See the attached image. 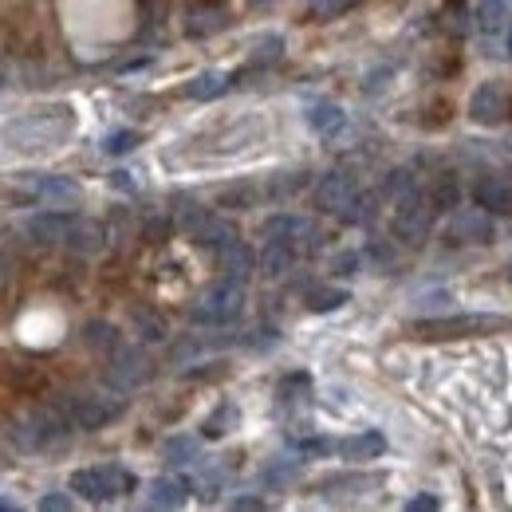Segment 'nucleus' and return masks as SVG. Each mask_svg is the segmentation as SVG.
Listing matches in <instances>:
<instances>
[{"mask_svg": "<svg viewBox=\"0 0 512 512\" xmlns=\"http://www.w3.org/2000/svg\"><path fill=\"white\" fill-rule=\"evenodd\" d=\"M229 83H233V79H229L225 71H201V75H193L190 83H186V95L205 103V99L225 95V91H229Z\"/></svg>", "mask_w": 512, "mask_h": 512, "instance_id": "nucleus-24", "label": "nucleus"}, {"mask_svg": "<svg viewBox=\"0 0 512 512\" xmlns=\"http://www.w3.org/2000/svg\"><path fill=\"white\" fill-rule=\"evenodd\" d=\"M134 327H138V335H142L146 343H162V339H166V323L158 320V316H150V312H138V316H134Z\"/></svg>", "mask_w": 512, "mask_h": 512, "instance_id": "nucleus-35", "label": "nucleus"}, {"mask_svg": "<svg viewBox=\"0 0 512 512\" xmlns=\"http://www.w3.org/2000/svg\"><path fill=\"white\" fill-rule=\"evenodd\" d=\"M292 264H296V245H288V241H268L264 245V253H260V272L264 276H284Z\"/></svg>", "mask_w": 512, "mask_h": 512, "instance_id": "nucleus-23", "label": "nucleus"}, {"mask_svg": "<svg viewBox=\"0 0 512 512\" xmlns=\"http://www.w3.org/2000/svg\"><path fill=\"white\" fill-rule=\"evenodd\" d=\"M414 190H418V182H414V170H390V174H386V182H383L386 197L402 201V197H410Z\"/></svg>", "mask_w": 512, "mask_h": 512, "instance_id": "nucleus-30", "label": "nucleus"}, {"mask_svg": "<svg viewBox=\"0 0 512 512\" xmlns=\"http://www.w3.org/2000/svg\"><path fill=\"white\" fill-rule=\"evenodd\" d=\"M16 509H20L16 501H4V497H0V512H16Z\"/></svg>", "mask_w": 512, "mask_h": 512, "instance_id": "nucleus-47", "label": "nucleus"}, {"mask_svg": "<svg viewBox=\"0 0 512 512\" xmlns=\"http://www.w3.org/2000/svg\"><path fill=\"white\" fill-rule=\"evenodd\" d=\"M142 233H146L150 241H162V237L170 233V217H146V225H142Z\"/></svg>", "mask_w": 512, "mask_h": 512, "instance_id": "nucleus-41", "label": "nucleus"}, {"mask_svg": "<svg viewBox=\"0 0 512 512\" xmlns=\"http://www.w3.org/2000/svg\"><path fill=\"white\" fill-rule=\"evenodd\" d=\"M71 225H75L71 213H36V217L28 221V237H32L36 245L52 249V245H64Z\"/></svg>", "mask_w": 512, "mask_h": 512, "instance_id": "nucleus-12", "label": "nucleus"}, {"mask_svg": "<svg viewBox=\"0 0 512 512\" xmlns=\"http://www.w3.org/2000/svg\"><path fill=\"white\" fill-rule=\"evenodd\" d=\"M56 406L64 410L71 430H103L127 410V398L103 394V390H83V394H64Z\"/></svg>", "mask_w": 512, "mask_h": 512, "instance_id": "nucleus-1", "label": "nucleus"}, {"mask_svg": "<svg viewBox=\"0 0 512 512\" xmlns=\"http://www.w3.org/2000/svg\"><path fill=\"white\" fill-rule=\"evenodd\" d=\"M193 485L186 477H158V481H150V493H146V501L154 505V509H182L186 501H190Z\"/></svg>", "mask_w": 512, "mask_h": 512, "instance_id": "nucleus-15", "label": "nucleus"}, {"mask_svg": "<svg viewBox=\"0 0 512 512\" xmlns=\"http://www.w3.org/2000/svg\"><path fill=\"white\" fill-rule=\"evenodd\" d=\"M130 489H134V477L119 465H95V469H75L71 473V493H79L91 505L127 497Z\"/></svg>", "mask_w": 512, "mask_h": 512, "instance_id": "nucleus-3", "label": "nucleus"}, {"mask_svg": "<svg viewBox=\"0 0 512 512\" xmlns=\"http://www.w3.org/2000/svg\"><path fill=\"white\" fill-rule=\"evenodd\" d=\"M308 127L323 134V138H335L339 130L347 127V115H343V107L339 103H312L308 107Z\"/></svg>", "mask_w": 512, "mask_h": 512, "instance_id": "nucleus-20", "label": "nucleus"}, {"mask_svg": "<svg viewBox=\"0 0 512 512\" xmlns=\"http://www.w3.org/2000/svg\"><path fill=\"white\" fill-rule=\"evenodd\" d=\"M233 509H237V512H253V509H264V501H260V497H237V501H233Z\"/></svg>", "mask_w": 512, "mask_h": 512, "instance_id": "nucleus-45", "label": "nucleus"}, {"mask_svg": "<svg viewBox=\"0 0 512 512\" xmlns=\"http://www.w3.org/2000/svg\"><path fill=\"white\" fill-rule=\"evenodd\" d=\"M40 509H44V512H67V509H71V497H64V493H52V497H44V501H40Z\"/></svg>", "mask_w": 512, "mask_h": 512, "instance_id": "nucleus-43", "label": "nucleus"}, {"mask_svg": "<svg viewBox=\"0 0 512 512\" xmlns=\"http://www.w3.org/2000/svg\"><path fill=\"white\" fill-rule=\"evenodd\" d=\"M64 245L79 256H95L103 245H107V229H103L99 221H75V225L67 229Z\"/></svg>", "mask_w": 512, "mask_h": 512, "instance_id": "nucleus-17", "label": "nucleus"}, {"mask_svg": "<svg viewBox=\"0 0 512 512\" xmlns=\"http://www.w3.org/2000/svg\"><path fill=\"white\" fill-rule=\"evenodd\" d=\"M12 276H16V260H12V253L0 245V292H8Z\"/></svg>", "mask_w": 512, "mask_h": 512, "instance_id": "nucleus-40", "label": "nucleus"}, {"mask_svg": "<svg viewBox=\"0 0 512 512\" xmlns=\"http://www.w3.org/2000/svg\"><path fill=\"white\" fill-rule=\"evenodd\" d=\"M233 422H237V410L225 402V406H217V414H209V418H205L201 434H205V438H221V434H225V426H233Z\"/></svg>", "mask_w": 512, "mask_h": 512, "instance_id": "nucleus-32", "label": "nucleus"}, {"mask_svg": "<svg viewBox=\"0 0 512 512\" xmlns=\"http://www.w3.org/2000/svg\"><path fill=\"white\" fill-rule=\"evenodd\" d=\"M264 237L268 241H288L296 249H316V225L308 217H296V213H276L264 221Z\"/></svg>", "mask_w": 512, "mask_h": 512, "instance_id": "nucleus-9", "label": "nucleus"}, {"mask_svg": "<svg viewBox=\"0 0 512 512\" xmlns=\"http://www.w3.org/2000/svg\"><path fill=\"white\" fill-rule=\"evenodd\" d=\"M434 509H438V497H430V493H418V497L406 501V512H434Z\"/></svg>", "mask_w": 512, "mask_h": 512, "instance_id": "nucleus-42", "label": "nucleus"}, {"mask_svg": "<svg viewBox=\"0 0 512 512\" xmlns=\"http://www.w3.org/2000/svg\"><path fill=\"white\" fill-rule=\"evenodd\" d=\"M205 217H209V213H205L197 201H190V197H182V201H178V209H174V221H178L182 229H190V233L205 221Z\"/></svg>", "mask_w": 512, "mask_h": 512, "instance_id": "nucleus-34", "label": "nucleus"}, {"mask_svg": "<svg viewBox=\"0 0 512 512\" xmlns=\"http://www.w3.org/2000/svg\"><path fill=\"white\" fill-rule=\"evenodd\" d=\"M426 201H430L434 213H453V209L461 205V186H457V178H449V174L446 178H438Z\"/></svg>", "mask_w": 512, "mask_h": 512, "instance_id": "nucleus-27", "label": "nucleus"}, {"mask_svg": "<svg viewBox=\"0 0 512 512\" xmlns=\"http://www.w3.org/2000/svg\"><path fill=\"white\" fill-rule=\"evenodd\" d=\"M351 296L343 292V288H312L308 292V308L312 312H335V308H343Z\"/></svg>", "mask_w": 512, "mask_h": 512, "instance_id": "nucleus-29", "label": "nucleus"}, {"mask_svg": "<svg viewBox=\"0 0 512 512\" xmlns=\"http://www.w3.org/2000/svg\"><path fill=\"white\" fill-rule=\"evenodd\" d=\"M473 201L493 217H512V186L505 178H481L473 186Z\"/></svg>", "mask_w": 512, "mask_h": 512, "instance_id": "nucleus-13", "label": "nucleus"}, {"mask_svg": "<svg viewBox=\"0 0 512 512\" xmlns=\"http://www.w3.org/2000/svg\"><path fill=\"white\" fill-rule=\"evenodd\" d=\"M67 130H71L67 111H56V115L36 111V115H28L20 127L12 130V142H16L20 150H48V146H56V142L64 138Z\"/></svg>", "mask_w": 512, "mask_h": 512, "instance_id": "nucleus-7", "label": "nucleus"}, {"mask_svg": "<svg viewBox=\"0 0 512 512\" xmlns=\"http://www.w3.org/2000/svg\"><path fill=\"white\" fill-rule=\"evenodd\" d=\"M186 36L190 40H205V36H217L221 28H229V8L221 4H190L186 8Z\"/></svg>", "mask_w": 512, "mask_h": 512, "instance_id": "nucleus-10", "label": "nucleus"}, {"mask_svg": "<svg viewBox=\"0 0 512 512\" xmlns=\"http://www.w3.org/2000/svg\"><path fill=\"white\" fill-rule=\"evenodd\" d=\"M280 56H284V40H280V36H268V40H260L253 48V67L276 64Z\"/></svg>", "mask_w": 512, "mask_h": 512, "instance_id": "nucleus-36", "label": "nucleus"}, {"mask_svg": "<svg viewBox=\"0 0 512 512\" xmlns=\"http://www.w3.org/2000/svg\"><path fill=\"white\" fill-rule=\"evenodd\" d=\"M359 0H316L312 4V20H335V16H343V12H351Z\"/></svg>", "mask_w": 512, "mask_h": 512, "instance_id": "nucleus-37", "label": "nucleus"}, {"mask_svg": "<svg viewBox=\"0 0 512 512\" xmlns=\"http://www.w3.org/2000/svg\"><path fill=\"white\" fill-rule=\"evenodd\" d=\"M32 193L36 197H52V201H75L79 186L67 178H32Z\"/></svg>", "mask_w": 512, "mask_h": 512, "instance_id": "nucleus-28", "label": "nucleus"}, {"mask_svg": "<svg viewBox=\"0 0 512 512\" xmlns=\"http://www.w3.org/2000/svg\"><path fill=\"white\" fill-rule=\"evenodd\" d=\"M509 111H512V99L501 83H481V87L473 91V99H469V119L481 123V127H497V123H505Z\"/></svg>", "mask_w": 512, "mask_h": 512, "instance_id": "nucleus-8", "label": "nucleus"}, {"mask_svg": "<svg viewBox=\"0 0 512 512\" xmlns=\"http://www.w3.org/2000/svg\"><path fill=\"white\" fill-rule=\"evenodd\" d=\"M335 217H339L343 225H367V221L375 217V197H371V193L355 190V193H351V201H347V205H343Z\"/></svg>", "mask_w": 512, "mask_h": 512, "instance_id": "nucleus-26", "label": "nucleus"}, {"mask_svg": "<svg viewBox=\"0 0 512 512\" xmlns=\"http://www.w3.org/2000/svg\"><path fill=\"white\" fill-rule=\"evenodd\" d=\"M20 446L24 449H56L67 442L71 434V422L64 418L60 406H48V410H32L24 422H20Z\"/></svg>", "mask_w": 512, "mask_h": 512, "instance_id": "nucleus-6", "label": "nucleus"}, {"mask_svg": "<svg viewBox=\"0 0 512 512\" xmlns=\"http://www.w3.org/2000/svg\"><path fill=\"white\" fill-rule=\"evenodd\" d=\"M351 193H355L351 174L331 170V174H323L320 182H316V205H320L323 213H339V209L351 201Z\"/></svg>", "mask_w": 512, "mask_h": 512, "instance_id": "nucleus-11", "label": "nucleus"}, {"mask_svg": "<svg viewBox=\"0 0 512 512\" xmlns=\"http://www.w3.org/2000/svg\"><path fill=\"white\" fill-rule=\"evenodd\" d=\"M221 272H225V280H237V284H245L249 276H253L256 268V256L253 249L245 245V241H233L229 249H221Z\"/></svg>", "mask_w": 512, "mask_h": 512, "instance_id": "nucleus-18", "label": "nucleus"}, {"mask_svg": "<svg viewBox=\"0 0 512 512\" xmlns=\"http://www.w3.org/2000/svg\"><path fill=\"white\" fill-rule=\"evenodd\" d=\"M335 268H343V276H355V268H359V256L343 253L339 260H335Z\"/></svg>", "mask_w": 512, "mask_h": 512, "instance_id": "nucleus-44", "label": "nucleus"}, {"mask_svg": "<svg viewBox=\"0 0 512 512\" xmlns=\"http://www.w3.org/2000/svg\"><path fill=\"white\" fill-rule=\"evenodd\" d=\"M249 4H256V8H264V4H272V0H249Z\"/></svg>", "mask_w": 512, "mask_h": 512, "instance_id": "nucleus-48", "label": "nucleus"}, {"mask_svg": "<svg viewBox=\"0 0 512 512\" xmlns=\"http://www.w3.org/2000/svg\"><path fill=\"white\" fill-rule=\"evenodd\" d=\"M83 343H87L91 351H119V327H115V323L91 320L83 327Z\"/></svg>", "mask_w": 512, "mask_h": 512, "instance_id": "nucleus-25", "label": "nucleus"}, {"mask_svg": "<svg viewBox=\"0 0 512 512\" xmlns=\"http://www.w3.org/2000/svg\"><path fill=\"white\" fill-rule=\"evenodd\" d=\"M505 316H489V312H469V316H446V320H418L414 335L418 339H469V335H493L505 331Z\"/></svg>", "mask_w": 512, "mask_h": 512, "instance_id": "nucleus-4", "label": "nucleus"}, {"mask_svg": "<svg viewBox=\"0 0 512 512\" xmlns=\"http://www.w3.org/2000/svg\"><path fill=\"white\" fill-rule=\"evenodd\" d=\"M308 375H288V379H284V383H280V398H284V402H296V398H292V394H296V390H304V394H308Z\"/></svg>", "mask_w": 512, "mask_h": 512, "instance_id": "nucleus-38", "label": "nucleus"}, {"mask_svg": "<svg viewBox=\"0 0 512 512\" xmlns=\"http://www.w3.org/2000/svg\"><path fill=\"white\" fill-rule=\"evenodd\" d=\"M245 312V284L237 280H221L209 292H201V300L190 308V320L201 327H225Z\"/></svg>", "mask_w": 512, "mask_h": 512, "instance_id": "nucleus-2", "label": "nucleus"}, {"mask_svg": "<svg viewBox=\"0 0 512 512\" xmlns=\"http://www.w3.org/2000/svg\"><path fill=\"white\" fill-rule=\"evenodd\" d=\"M166 461L170 465H190V461H197V442L193 438H170L166 442Z\"/></svg>", "mask_w": 512, "mask_h": 512, "instance_id": "nucleus-33", "label": "nucleus"}, {"mask_svg": "<svg viewBox=\"0 0 512 512\" xmlns=\"http://www.w3.org/2000/svg\"><path fill=\"white\" fill-rule=\"evenodd\" d=\"M509 28H512V24H509ZM509 52H512V32H509Z\"/></svg>", "mask_w": 512, "mask_h": 512, "instance_id": "nucleus-49", "label": "nucleus"}, {"mask_svg": "<svg viewBox=\"0 0 512 512\" xmlns=\"http://www.w3.org/2000/svg\"><path fill=\"white\" fill-rule=\"evenodd\" d=\"M115 383H123V386H138V383H146L150 379V363H146V355L142 351H119L115 355Z\"/></svg>", "mask_w": 512, "mask_h": 512, "instance_id": "nucleus-19", "label": "nucleus"}, {"mask_svg": "<svg viewBox=\"0 0 512 512\" xmlns=\"http://www.w3.org/2000/svg\"><path fill=\"white\" fill-rule=\"evenodd\" d=\"M383 449H386V438L375 434V430H363V434L339 442V453H343L347 461H371V457H379Z\"/></svg>", "mask_w": 512, "mask_h": 512, "instance_id": "nucleus-22", "label": "nucleus"}, {"mask_svg": "<svg viewBox=\"0 0 512 512\" xmlns=\"http://www.w3.org/2000/svg\"><path fill=\"white\" fill-rule=\"evenodd\" d=\"M512 24V0H481L477 8V28L485 36H497Z\"/></svg>", "mask_w": 512, "mask_h": 512, "instance_id": "nucleus-21", "label": "nucleus"}, {"mask_svg": "<svg viewBox=\"0 0 512 512\" xmlns=\"http://www.w3.org/2000/svg\"><path fill=\"white\" fill-rule=\"evenodd\" d=\"M193 241H197L201 249H213V253H221V249H229L233 241H241V233H237V225H233V221H221V217H205V221L193 229Z\"/></svg>", "mask_w": 512, "mask_h": 512, "instance_id": "nucleus-16", "label": "nucleus"}, {"mask_svg": "<svg viewBox=\"0 0 512 512\" xmlns=\"http://www.w3.org/2000/svg\"><path fill=\"white\" fill-rule=\"evenodd\" d=\"M166 8H170V0H142V16H146V24H150V28H158Z\"/></svg>", "mask_w": 512, "mask_h": 512, "instance_id": "nucleus-39", "label": "nucleus"}, {"mask_svg": "<svg viewBox=\"0 0 512 512\" xmlns=\"http://www.w3.org/2000/svg\"><path fill=\"white\" fill-rule=\"evenodd\" d=\"M111 186H115V190H134L130 174H123V170H119V174H111Z\"/></svg>", "mask_w": 512, "mask_h": 512, "instance_id": "nucleus-46", "label": "nucleus"}, {"mask_svg": "<svg viewBox=\"0 0 512 512\" xmlns=\"http://www.w3.org/2000/svg\"><path fill=\"white\" fill-rule=\"evenodd\" d=\"M430 221H434L430 201L414 190L410 197H402V201H398V209H394V221H390L394 241H398V245H406V249L426 245V237H430Z\"/></svg>", "mask_w": 512, "mask_h": 512, "instance_id": "nucleus-5", "label": "nucleus"}, {"mask_svg": "<svg viewBox=\"0 0 512 512\" xmlns=\"http://www.w3.org/2000/svg\"><path fill=\"white\" fill-rule=\"evenodd\" d=\"M138 142H142L138 130H115V134L103 138V154H115V158H119V154H130Z\"/></svg>", "mask_w": 512, "mask_h": 512, "instance_id": "nucleus-31", "label": "nucleus"}, {"mask_svg": "<svg viewBox=\"0 0 512 512\" xmlns=\"http://www.w3.org/2000/svg\"><path fill=\"white\" fill-rule=\"evenodd\" d=\"M453 237H457V241H469V245H485V241L493 237V213H485L481 205L457 213V217H453Z\"/></svg>", "mask_w": 512, "mask_h": 512, "instance_id": "nucleus-14", "label": "nucleus"}]
</instances>
